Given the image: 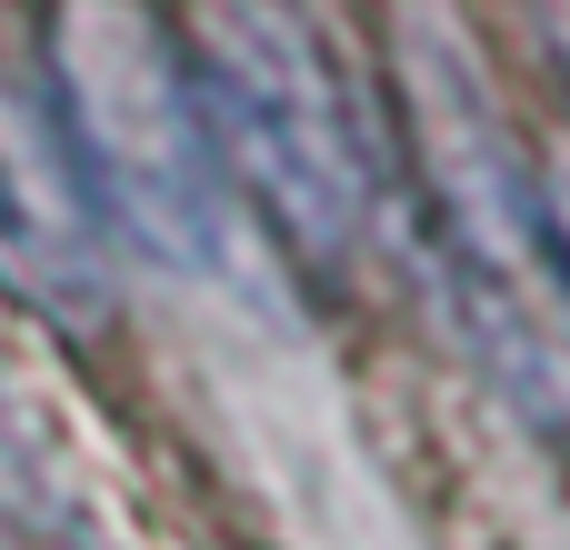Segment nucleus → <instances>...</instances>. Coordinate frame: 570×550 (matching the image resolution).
<instances>
[{
  "label": "nucleus",
  "instance_id": "obj_1",
  "mask_svg": "<svg viewBox=\"0 0 570 550\" xmlns=\"http://www.w3.org/2000/svg\"><path fill=\"white\" fill-rule=\"evenodd\" d=\"M180 50H190L210 140L240 170V190L271 210V230L321 281H341L381 220V170H371L361 110L331 70L321 30L291 0H190Z\"/></svg>",
  "mask_w": 570,
  "mask_h": 550
},
{
  "label": "nucleus",
  "instance_id": "obj_2",
  "mask_svg": "<svg viewBox=\"0 0 570 550\" xmlns=\"http://www.w3.org/2000/svg\"><path fill=\"white\" fill-rule=\"evenodd\" d=\"M50 90L80 140V170L160 261H220V140L190 80V50L140 0H60L50 10Z\"/></svg>",
  "mask_w": 570,
  "mask_h": 550
},
{
  "label": "nucleus",
  "instance_id": "obj_3",
  "mask_svg": "<svg viewBox=\"0 0 570 550\" xmlns=\"http://www.w3.org/2000/svg\"><path fill=\"white\" fill-rule=\"evenodd\" d=\"M401 100L421 130L431 210H441L471 291H481V311L501 321L511 371L551 381V351L570 341V271H561V240H551V210H541V180L501 150L491 90L471 80V60L431 20H401Z\"/></svg>",
  "mask_w": 570,
  "mask_h": 550
},
{
  "label": "nucleus",
  "instance_id": "obj_4",
  "mask_svg": "<svg viewBox=\"0 0 570 550\" xmlns=\"http://www.w3.org/2000/svg\"><path fill=\"white\" fill-rule=\"evenodd\" d=\"M0 281L70 331L110 321V210L80 170L60 100L10 70H0Z\"/></svg>",
  "mask_w": 570,
  "mask_h": 550
},
{
  "label": "nucleus",
  "instance_id": "obj_5",
  "mask_svg": "<svg viewBox=\"0 0 570 550\" xmlns=\"http://www.w3.org/2000/svg\"><path fill=\"white\" fill-rule=\"evenodd\" d=\"M541 210H551V240H561V271H570V160L541 180Z\"/></svg>",
  "mask_w": 570,
  "mask_h": 550
}]
</instances>
